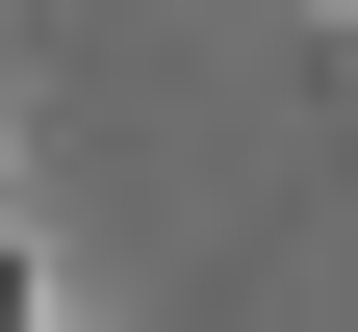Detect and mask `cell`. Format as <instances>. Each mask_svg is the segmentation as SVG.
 <instances>
[{"mask_svg":"<svg viewBox=\"0 0 358 332\" xmlns=\"http://www.w3.org/2000/svg\"><path fill=\"white\" fill-rule=\"evenodd\" d=\"M0 332H52V307H26V230H0Z\"/></svg>","mask_w":358,"mask_h":332,"instance_id":"1","label":"cell"}]
</instances>
